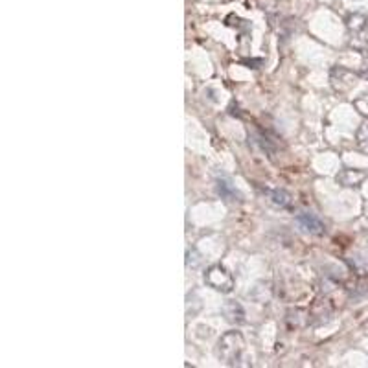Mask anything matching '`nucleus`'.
<instances>
[{
    "mask_svg": "<svg viewBox=\"0 0 368 368\" xmlns=\"http://www.w3.org/2000/svg\"><path fill=\"white\" fill-rule=\"evenodd\" d=\"M359 109H361L362 114H368V98H365V100L359 102Z\"/></svg>",
    "mask_w": 368,
    "mask_h": 368,
    "instance_id": "nucleus-1",
    "label": "nucleus"
}]
</instances>
